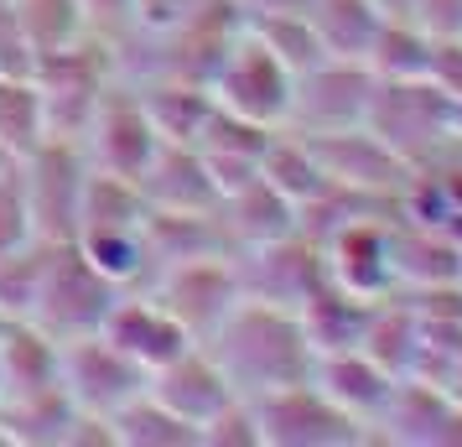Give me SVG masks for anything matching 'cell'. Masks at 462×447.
<instances>
[{
    "label": "cell",
    "instance_id": "cell-1",
    "mask_svg": "<svg viewBox=\"0 0 462 447\" xmlns=\"http://www.w3.org/2000/svg\"><path fill=\"white\" fill-rule=\"evenodd\" d=\"M218 369L229 375V385L239 396H265L281 385H301L312 380L317 349L307 343V328L291 307H275V302H254L239 297L234 312L208 339H203Z\"/></svg>",
    "mask_w": 462,
    "mask_h": 447
},
{
    "label": "cell",
    "instance_id": "cell-2",
    "mask_svg": "<svg viewBox=\"0 0 462 447\" xmlns=\"http://www.w3.org/2000/svg\"><path fill=\"white\" fill-rule=\"evenodd\" d=\"M109 79H120V68H115V47L105 37H84L63 52H42L32 68V84L42 99L47 141H84V126Z\"/></svg>",
    "mask_w": 462,
    "mask_h": 447
},
{
    "label": "cell",
    "instance_id": "cell-3",
    "mask_svg": "<svg viewBox=\"0 0 462 447\" xmlns=\"http://www.w3.org/2000/svg\"><path fill=\"white\" fill-rule=\"evenodd\" d=\"M364 126L374 130L405 167H416L447 135H457V99L441 94L431 79H379Z\"/></svg>",
    "mask_w": 462,
    "mask_h": 447
},
{
    "label": "cell",
    "instance_id": "cell-4",
    "mask_svg": "<svg viewBox=\"0 0 462 447\" xmlns=\"http://www.w3.org/2000/svg\"><path fill=\"white\" fill-rule=\"evenodd\" d=\"M260 426V447H358L374 442L369 426L354 422L343 405H333L312 380L281 385L265 396H245Z\"/></svg>",
    "mask_w": 462,
    "mask_h": 447
},
{
    "label": "cell",
    "instance_id": "cell-5",
    "mask_svg": "<svg viewBox=\"0 0 462 447\" xmlns=\"http://www.w3.org/2000/svg\"><path fill=\"white\" fill-rule=\"evenodd\" d=\"M115 297H120V286L99 276L73 239H63L58 256H52V265H47L37 307H32L26 322H37L47 339H58V343L79 339V333H99V322H105V312L115 307Z\"/></svg>",
    "mask_w": 462,
    "mask_h": 447
},
{
    "label": "cell",
    "instance_id": "cell-6",
    "mask_svg": "<svg viewBox=\"0 0 462 447\" xmlns=\"http://www.w3.org/2000/svg\"><path fill=\"white\" fill-rule=\"evenodd\" d=\"M291 84H296L291 68L281 63L260 37L239 32L229 42V52H224V63L213 68L208 94H213V105L281 130L286 126V109H291Z\"/></svg>",
    "mask_w": 462,
    "mask_h": 447
},
{
    "label": "cell",
    "instance_id": "cell-7",
    "mask_svg": "<svg viewBox=\"0 0 462 447\" xmlns=\"http://www.w3.org/2000/svg\"><path fill=\"white\" fill-rule=\"evenodd\" d=\"M151 297L167 307L171 318L188 328L192 343H203L218 322L234 312V302L245 297L239 286V265L234 256H192V260H171L162 265L146 286Z\"/></svg>",
    "mask_w": 462,
    "mask_h": 447
},
{
    "label": "cell",
    "instance_id": "cell-8",
    "mask_svg": "<svg viewBox=\"0 0 462 447\" xmlns=\"http://www.w3.org/2000/svg\"><path fill=\"white\" fill-rule=\"evenodd\" d=\"M374 68L348 63V58H322L307 73H296L291 84V109H286V130L296 135H328V130L364 126L369 99H374Z\"/></svg>",
    "mask_w": 462,
    "mask_h": 447
},
{
    "label": "cell",
    "instance_id": "cell-9",
    "mask_svg": "<svg viewBox=\"0 0 462 447\" xmlns=\"http://www.w3.org/2000/svg\"><path fill=\"white\" fill-rule=\"evenodd\" d=\"M79 146H84L88 167L141 182V172L151 167L162 135H156V126H151V115H146V105H141L135 84H115V79H109V88L99 94V105H94V115H88Z\"/></svg>",
    "mask_w": 462,
    "mask_h": 447
},
{
    "label": "cell",
    "instance_id": "cell-10",
    "mask_svg": "<svg viewBox=\"0 0 462 447\" xmlns=\"http://www.w3.org/2000/svg\"><path fill=\"white\" fill-rule=\"evenodd\" d=\"M58 375L68 401L88 416H115L125 401H135L151 385V375L135 359H125L105 333H79L58 343Z\"/></svg>",
    "mask_w": 462,
    "mask_h": 447
},
{
    "label": "cell",
    "instance_id": "cell-11",
    "mask_svg": "<svg viewBox=\"0 0 462 447\" xmlns=\"http://www.w3.org/2000/svg\"><path fill=\"white\" fill-rule=\"evenodd\" d=\"M234 265H239V286H245V297L275 302V307H291V312H301V302H312L317 292L333 281L328 276V256H322V245L307 239L301 229L271 239V245H250V250H239Z\"/></svg>",
    "mask_w": 462,
    "mask_h": 447
},
{
    "label": "cell",
    "instance_id": "cell-12",
    "mask_svg": "<svg viewBox=\"0 0 462 447\" xmlns=\"http://www.w3.org/2000/svg\"><path fill=\"white\" fill-rule=\"evenodd\" d=\"M88 156L79 141H42L22 162L26 203L37 239H73L79 235V192H84Z\"/></svg>",
    "mask_w": 462,
    "mask_h": 447
},
{
    "label": "cell",
    "instance_id": "cell-13",
    "mask_svg": "<svg viewBox=\"0 0 462 447\" xmlns=\"http://www.w3.org/2000/svg\"><path fill=\"white\" fill-rule=\"evenodd\" d=\"M99 333H105V339L125 354V359L141 364L146 375L192 349L188 328L171 318L167 307L151 297V292H120V297H115V307L105 312V322H99Z\"/></svg>",
    "mask_w": 462,
    "mask_h": 447
},
{
    "label": "cell",
    "instance_id": "cell-14",
    "mask_svg": "<svg viewBox=\"0 0 462 447\" xmlns=\"http://www.w3.org/2000/svg\"><path fill=\"white\" fill-rule=\"evenodd\" d=\"M312 146L317 167L328 172L343 188H369V192H405L411 167L400 162L395 151L379 141L369 126H348V130H328V135H301Z\"/></svg>",
    "mask_w": 462,
    "mask_h": 447
},
{
    "label": "cell",
    "instance_id": "cell-15",
    "mask_svg": "<svg viewBox=\"0 0 462 447\" xmlns=\"http://www.w3.org/2000/svg\"><path fill=\"white\" fill-rule=\"evenodd\" d=\"M156 401L167 405V411H177L182 422H192L198 432L224 411V405L239 396L229 385V375L218 369V359H213L203 343H192L188 354H177L171 364H162V369H151V385H146Z\"/></svg>",
    "mask_w": 462,
    "mask_h": 447
},
{
    "label": "cell",
    "instance_id": "cell-16",
    "mask_svg": "<svg viewBox=\"0 0 462 447\" xmlns=\"http://www.w3.org/2000/svg\"><path fill=\"white\" fill-rule=\"evenodd\" d=\"M390 271L400 292L452 286L462 276V239L441 224H420L411 213L390 219Z\"/></svg>",
    "mask_w": 462,
    "mask_h": 447
},
{
    "label": "cell",
    "instance_id": "cell-17",
    "mask_svg": "<svg viewBox=\"0 0 462 447\" xmlns=\"http://www.w3.org/2000/svg\"><path fill=\"white\" fill-rule=\"evenodd\" d=\"M328 256V276L343 292L358 297H384L395 292V271H390V219H354L322 239Z\"/></svg>",
    "mask_w": 462,
    "mask_h": 447
},
{
    "label": "cell",
    "instance_id": "cell-18",
    "mask_svg": "<svg viewBox=\"0 0 462 447\" xmlns=\"http://www.w3.org/2000/svg\"><path fill=\"white\" fill-rule=\"evenodd\" d=\"M395 380H400V375H390L384 364H374L364 349L317 354V364H312V385L333 405H343L354 422L369 426V437H374V422H379V411H384V401H390Z\"/></svg>",
    "mask_w": 462,
    "mask_h": 447
},
{
    "label": "cell",
    "instance_id": "cell-19",
    "mask_svg": "<svg viewBox=\"0 0 462 447\" xmlns=\"http://www.w3.org/2000/svg\"><path fill=\"white\" fill-rule=\"evenodd\" d=\"M141 198L146 209L162 213H213L218 209V188L208 177V162L198 146H177V141H162L151 167L141 172Z\"/></svg>",
    "mask_w": 462,
    "mask_h": 447
},
{
    "label": "cell",
    "instance_id": "cell-20",
    "mask_svg": "<svg viewBox=\"0 0 462 447\" xmlns=\"http://www.w3.org/2000/svg\"><path fill=\"white\" fill-rule=\"evenodd\" d=\"M218 219L229 229L234 250H250V245H271V239L291 235L296 229V203L281 188H271L265 177H250L245 188L224 192Z\"/></svg>",
    "mask_w": 462,
    "mask_h": 447
},
{
    "label": "cell",
    "instance_id": "cell-21",
    "mask_svg": "<svg viewBox=\"0 0 462 447\" xmlns=\"http://www.w3.org/2000/svg\"><path fill=\"white\" fill-rule=\"evenodd\" d=\"M379 297H358V292H343L337 281H328L312 302H301V328H307V343L317 354H337V349H364V333H369V318H374Z\"/></svg>",
    "mask_w": 462,
    "mask_h": 447
},
{
    "label": "cell",
    "instance_id": "cell-22",
    "mask_svg": "<svg viewBox=\"0 0 462 447\" xmlns=\"http://www.w3.org/2000/svg\"><path fill=\"white\" fill-rule=\"evenodd\" d=\"M141 105H146L151 126L162 141H177V146H198V135L213 115V94L208 84H188V79H141L135 84Z\"/></svg>",
    "mask_w": 462,
    "mask_h": 447
},
{
    "label": "cell",
    "instance_id": "cell-23",
    "mask_svg": "<svg viewBox=\"0 0 462 447\" xmlns=\"http://www.w3.org/2000/svg\"><path fill=\"white\" fill-rule=\"evenodd\" d=\"M307 22H312L317 42L328 58H348V63H369L384 11L374 0H307Z\"/></svg>",
    "mask_w": 462,
    "mask_h": 447
},
{
    "label": "cell",
    "instance_id": "cell-24",
    "mask_svg": "<svg viewBox=\"0 0 462 447\" xmlns=\"http://www.w3.org/2000/svg\"><path fill=\"white\" fill-rule=\"evenodd\" d=\"M73 245H79L88 265H94L105 281H115L120 292L151 286V276H156L141 224H135V229H84V235H73Z\"/></svg>",
    "mask_w": 462,
    "mask_h": 447
},
{
    "label": "cell",
    "instance_id": "cell-25",
    "mask_svg": "<svg viewBox=\"0 0 462 447\" xmlns=\"http://www.w3.org/2000/svg\"><path fill=\"white\" fill-rule=\"evenodd\" d=\"M109 426H115V442L125 447H198L203 442V432L192 422H182L177 411H167L151 390H141L135 401L120 405L109 416Z\"/></svg>",
    "mask_w": 462,
    "mask_h": 447
},
{
    "label": "cell",
    "instance_id": "cell-26",
    "mask_svg": "<svg viewBox=\"0 0 462 447\" xmlns=\"http://www.w3.org/2000/svg\"><path fill=\"white\" fill-rule=\"evenodd\" d=\"M431 47H437V37L416 16H384L374 47H369V68H374V79H426Z\"/></svg>",
    "mask_w": 462,
    "mask_h": 447
},
{
    "label": "cell",
    "instance_id": "cell-27",
    "mask_svg": "<svg viewBox=\"0 0 462 447\" xmlns=\"http://www.w3.org/2000/svg\"><path fill=\"white\" fill-rule=\"evenodd\" d=\"M11 16L22 26V37L32 42V52H63V47L84 42L88 26H84V5L79 0H5Z\"/></svg>",
    "mask_w": 462,
    "mask_h": 447
},
{
    "label": "cell",
    "instance_id": "cell-28",
    "mask_svg": "<svg viewBox=\"0 0 462 447\" xmlns=\"http://www.w3.org/2000/svg\"><path fill=\"white\" fill-rule=\"evenodd\" d=\"M63 239H32L22 250H5L0 256V322L5 318H32L37 307V292H42V276L52 256H58Z\"/></svg>",
    "mask_w": 462,
    "mask_h": 447
},
{
    "label": "cell",
    "instance_id": "cell-29",
    "mask_svg": "<svg viewBox=\"0 0 462 447\" xmlns=\"http://www.w3.org/2000/svg\"><path fill=\"white\" fill-rule=\"evenodd\" d=\"M47 141L42 130V99L32 79H0V151L11 162H26Z\"/></svg>",
    "mask_w": 462,
    "mask_h": 447
},
{
    "label": "cell",
    "instance_id": "cell-30",
    "mask_svg": "<svg viewBox=\"0 0 462 447\" xmlns=\"http://www.w3.org/2000/svg\"><path fill=\"white\" fill-rule=\"evenodd\" d=\"M245 32L260 37V42L271 47L281 63L291 68V73H307L312 63H322L328 52L317 42L312 22H307V11H275V16H245Z\"/></svg>",
    "mask_w": 462,
    "mask_h": 447
},
{
    "label": "cell",
    "instance_id": "cell-31",
    "mask_svg": "<svg viewBox=\"0 0 462 447\" xmlns=\"http://www.w3.org/2000/svg\"><path fill=\"white\" fill-rule=\"evenodd\" d=\"M37 239V224H32V203H26V182H22V162L0 172V256L5 250H22Z\"/></svg>",
    "mask_w": 462,
    "mask_h": 447
},
{
    "label": "cell",
    "instance_id": "cell-32",
    "mask_svg": "<svg viewBox=\"0 0 462 447\" xmlns=\"http://www.w3.org/2000/svg\"><path fill=\"white\" fill-rule=\"evenodd\" d=\"M203 442H234V447H260V426H254V411L245 396H234L218 416H213L208 426H203Z\"/></svg>",
    "mask_w": 462,
    "mask_h": 447
},
{
    "label": "cell",
    "instance_id": "cell-33",
    "mask_svg": "<svg viewBox=\"0 0 462 447\" xmlns=\"http://www.w3.org/2000/svg\"><path fill=\"white\" fill-rule=\"evenodd\" d=\"M426 79L462 105V37H437V47H431V73Z\"/></svg>",
    "mask_w": 462,
    "mask_h": 447
},
{
    "label": "cell",
    "instance_id": "cell-34",
    "mask_svg": "<svg viewBox=\"0 0 462 447\" xmlns=\"http://www.w3.org/2000/svg\"><path fill=\"white\" fill-rule=\"evenodd\" d=\"M431 37H462V0H416L411 11Z\"/></svg>",
    "mask_w": 462,
    "mask_h": 447
},
{
    "label": "cell",
    "instance_id": "cell-35",
    "mask_svg": "<svg viewBox=\"0 0 462 447\" xmlns=\"http://www.w3.org/2000/svg\"><path fill=\"white\" fill-rule=\"evenodd\" d=\"M374 5L384 16H411V11H416V0H374Z\"/></svg>",
    "mask_w": 462,
    "mask_h": 447
},
{
    "label": "cell",
    "instance_id": "cell-36",
    "mask_svg": "<svg viewBox=\"0 0 462 447\" xmlns=\"http://www.w3.org/2000/svg\"><path fill=\"white\" fill-rule=\"evenodd\" d=\"M5 167H11V156H5V151H0V172H5Z\"/></svg>",
    "mask_w": 462,
    "mask_h": 447
}]
</instances>
